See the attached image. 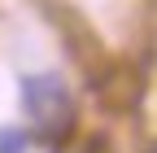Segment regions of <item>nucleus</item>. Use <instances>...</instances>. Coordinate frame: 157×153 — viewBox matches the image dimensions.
<instances>
[{
    "mask_svg": "<svg viewBox=\"0 0 157 153\" xmlns=\"http://www.w3.org/2000/svg\"><path fill=\"white\" fill-rule=\"evenodd\" d=\"M22 109L31 118V131L44 140H61L74 127V96L61 83V74H26L22 79Z\"/></svg>",
    "mask_w": 157,
    "mask_h": 153,
    "instance_id": "obj_1",
    "label": "nucleus"
},
{
    "mask_svg": "<svg viewBox=\"0 0 157 153\" xmlns=\"http://www.w3.org/2000/svg\"><path fill=\"white\" fill-rule=\"evenodd\" d=\"M0 153H57V149H52V140L35 136L26 127H9V131H0Z\"/></svg>",
    "mask_w": 157,
    "mask_h": 153,
    "instance_id": "obj_2",
    "label": "nucleus"
}]
</instances>
